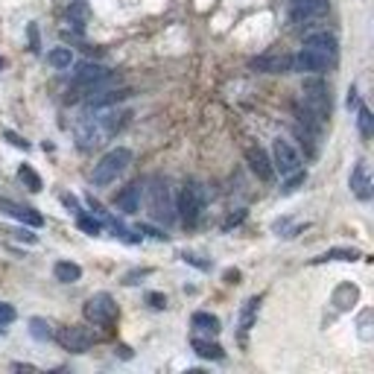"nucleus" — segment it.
<instances>
[{
	"mask_svg": "<svg viewBox=\"0 0 374 374\" xmlns=\"http://www.w3.org/2000/svg\"><path fill=\"white\" fill-rule=\"evenodd\" d=\"M132 164V152L126 146H117L112 152H105L100 164L94 167V185H112L114 178Z\"/></svg>",
	"mask_w": 374,
	"mask_h": 374,
	"instance_id": "nucleus-1",
	"label": "nucleus"
},
{
	"mask_svg": "<svg viewBox=\"0 0 374 374\" xmlns=\"http://www.w3.org/2000/svg\"><path fill=\"white\" fill-rule=\"evenodd\" d=\"M205 199H207L205 187L196 185V182H187L182 187V193H178V216H182L187 226H196V219L205 211Z\"/></svg>",
	"mask_w": 374,
	"mask_h": 374,
	"instance_id": "nucleus-2",
	"label": "nucleus"
},
{
	"mask_svg": "<svg viewBox=\"0 0 374 374\" xmlns=\"http://www.w3.org/2000/svg\"><path fill=\"white\" fill-rule=\"evenodd\" d=\"M85 318L100 328H112L117 322V304L108 293H96L85 304Z\"/></svg>",
	"mask_w": 374,
	"mask_h": 374,
	"instance_id": "nucleus-3",
	"label": "nucleus"
},
{
	"mask_svg": "<svg viewBox=\"0 0 374 374\" xmlns=\"http://www.w3.org/2000/svg\"><path fill=\"white\" fill-rule=\"evenodd\" d=\"M59 339V345L65 351H74V354H85L91 345L96 342V334L91 328H82V325H71V328H62L59 334H53Z\"/></svg>",
	"mask_w": 374,
	"mask_h": 374,
	"instance_id": "nucleus-4",
	"label": "nucleus"
},
{
	"mask_svg": "<svg viewBox=\"0 0 374 374\" xmlns=\"http://www.w3.org/2000/svg\"><path fill=\"white\" fill-rule=\"evenodd\" d=\"M301 100H304V105H307L310 112L322 114V117L330 114V96H328V85H325L322 79H304Z\"/></svg>",
	"mask_w": 374,
	"mask_h": 374,
	"instance_id": "nucleus-5",
	"label": "nucleus"
},
{
	"mask_svg": "<svg viewBox=\"0 0 374 374\" xmlns=\"http://www.w3.org/2000/svg\"><path fill=\"white\" fill-rule=\"evenodd\" d=\"M325 12H328V0H293V6H289V24L304 26L316 18H322Z\"/></svg>",
	"mask_w": 374,
	"mask_h": 374,
	"instance_id": "nucleus-6",
	"label": "nucleus"
},
{
	"mask_svg": "<svg viewBox=\"0 0 374 374\" xmlns=\"http://www.w3.org/2000/svg\"><path fill=\"white\" fill-rule=\"evenodd\" d=\"M272 155H275V170H281V176H293L296 170H301V158L289 141H281L278 137L272 144Z\"/></svg>",
	"mask_w": 374,
	"mask_h": 374,
	"instance_id": "nucleus-7",
	"label": "nucleus"
},
{
	"mask_svg": "<svg viewBox=\"0 0 374 374\" xmlns=\"http://www.w3.org/2000/svg\"><path fill=\"white\" fill-rule=\"evenodd\" d=\"M328 62H330L328 53H318L313 47H304L298 56L293 59V71H301V74H325L328 71Z\"/></svg>",
	"mask_w": 374,
	"mask_h": 374,
	"instance_id": "nucleus-8",
	"label": "nucleus"
},
{
	"mask_svg": "<svg viewBox=\"0 0 374 374\" xmlns=\"http://www.w3.org/2000/svg\"><path fill=\"white\" fill-rule=\"evenodd\" d=\"M108 76H112V71H105L103 65H91V62H82L76 67V74H74V88H94V85H100V82H105Z\"/></svg>",
	"mask_w": 374,
	"mask_h": 374,
	"instance_id": "nucleus-9",
	"label": "nucleus"
},
{
	"mask_svg": "<svg viewBox=\"0 0 374 374\" xmlns=\"http://www.w3.org/2000/svg\"><path fill=\"white\" fill-rule=\"evenodd\" d=\"M252 67L263 74H289L293 71V56H287V53H263V56L252 59Z\"/></svg>",
	"mask_w": 374,
	"mask_h": 374,
	"instance_id": "nucleus-10",
	"label": "nucleus"
},
{
	"mask_svg": "<svg viewBox=\"0 0 374 374\" xmlns=\"http://www.w3.org/2000/svg\"><path fill=\"white\" fill-rule=\"evenodd\" d=\"M0 211L9 214L12 219H18V223H24V226H33V228H38L41 223H44V216H41L35 207H30V205H18V202H9V199H0Z\"/></svg>",
	"mask_w": 374,
	"mask_h": 374,
	"instance_id": "nucleus-11",
	"label": "nucleus"
},
{
	"mask_svg": "<svg viewBox=\"0 0 374 374\" xmlns=\"http://www.w3.org/2000/svg\"><path fill=\"white\" fill-rule=\"evenodd\" d=\"M149 211H152V216H155V219H164V223H170V219H173L167 185H155L149 190Z\"/></svg>",
	"mask_w": 374,
	"mask_h": 374,
	"instance_id": "nucleus-12",
	"label": "nucleus"
},
{
	"mask_svg": "<svg viewBox=\"0 0 374 374\" xmlns=\"http://www.w3.org/2000/svg\"><path fill=\"white\" fill-rule=\"evenodd\" d=\"M246 161H248V167H252V173L257 178H263V182H272V178H275V167L269 164L266 152H263L260 146H248L246 149Z\"/></svg>",
	"mask_w": 374,
	"mask_h": 374,
	"instance_id": "nucleus-13",
	"label": "nucleus"
},
{
	"mask_svg": "<svg viewBox=\"0 0 374 374\" xmlns=\"http://www.w3.org/2000/svg\"><path fill=\"white\" fill-rule=\"evenodd\" d=\"M351 190H354L357 199H363V202L371 199V182H368V167H366V161H357V164H354V170H351Z\"/></svg>",
	"mask_w": 374,
	"mask_h": 374,
	"instance_id": "nucleus-14",
	"label": "nucleus"
},
{
	"mask_svg": "<svg viewBox=\"0 0 374 374\" xmlns=\"http://www.w3.org/2000/svg\"><path fill=\"white\" fill-rule=\"evenodd\" d=\"M132 91L129 88H120V91H105V94H91L88 96V105L91 108H105V105H117L123 100H129Z\"/></svg>",
	"mask_w": 374,
	"mask_h": 374,
	"instance_id": "nucleus-15",
	"label": "nucleus"
},
{
	"mask_svg": "<svg viewBox=\"0 0 374 374\" xmlns=\"http://www.w3.org/2000/svg\"><path fill=\"white\" fill-rule=\"evenodd\" d=\"M304 47H313L318 53H328L330 59L337 56V35L330 33H316V35H307V41H304Z\"/></svg>",
	"mask_w": 374,
	"mask_h": 374,
	"instance_id": "nucleus-16",
	"label": "nucleus"
},
{
	"mask_svg": "<svg viewBox=\"0 0 374 374\" xmlns=\"http://www.w3.org/2000/svg\"><path fill=\"white\" fill-rule=\"evenodd\" d=\"M53 275H56V281H62V284H74L82 278V266L74 260H59L56 266H53Z\"/></svg>",
	"mask_w": 374,
	"mask_h": 374,
	"instance_id": "nucleus-17",
	"label": "nucleus"
},
{
	"mask_svg": "<svg viewBox=\"0 0 374 374\" xmlns=\"http://www.w3.org/2000/svg\"><path fill=\"white\" fill-rule=\"evenodd\" d=\"M137 196H141V185H129L123 193H117V207L126 214H135L137 211Z\"/></svg>",
	"mask_w": 374,
	"mask_h": 374,
	"instance_id": "nucleus-18",
	"label": "nucleus"
},
{
	"mask_svg": "<svg viewBox=\"0 0 374 374\" xmlns=\"http://www.w3.org/2000/svg\"><path fill=\"white\" fill-rule=\"evenodd\" d=\"M257 307H260V298H257V296L248 298V301L243 304V310H240V334H243V337L248 334V330H252L255 316H257Z\"/></svg>",
	"mask_w": 374,
	"mask_h": 374,
	"instance_id": "nucleus-19",
	"label": "nucleus"
},
{
	"mask_svg": "<svg viewBox=\"0 0 374 374\" xmlns=\"http://www.w3.org/2000/svg\"><path fill=\"white\" fill-rule=\"evenodd\" d=\"M67 21H71L74 30H82V26L88 24V3L85 0H74V3L67 6Z\"/></svg>",
	"mask_w": 374,
	"mask_h": 374,
	"instance_id": "nucleus-20",
	"label": "nucleus"
},
{
	"mask_svg": "<svg viewBox=\"0 0 374 374\" xmlns=\"http://www.w3.org/2000/svg\"><path fill=\"white\" fill-rule=\"evenodd\" d=\"M193 328L196 330H205V334H211V337H216L219 330V318L214 316V313H193Z\"/></svg>",
	"mask_w": 374,
	"mask_h": 374,
	"instance_id": "nucleus-21",
	"label": "nucleus"
},
{
	"mask_svg": "<svg viewBox=\"0 0 374 374\" xmlns=\"http://www.w3.org/2000/svg\"><path fill=\"white\" fill-rule=\"evenodd\" d=\"M193 351H196L202 359H223L226 351L219 348L216 342H205V339H193Z\"/></svg>",
	"mask_w": 374,
	"mask_h": 374,
	"instance_id": "nucleus-22",
	"label": "nucleus"
},
{
	"mask_svg": "<svg viewBox=\"0 0 374 374\" xmlns=\"http://www.w3.org/2000/svg\"><path fill=\"white\" fill-rule=\"evenodd\" d=\"M18 178H21V182H24L26 187H30L33 193H38L41 187H44V185H41V176H38L33 167H26V164H21V170H18Z\"/></svg>",
	"mask_w": 374,
	"mask_h": 374,
	"instance_id": "nucleus-23",
	"label": "nucleus"
},
{
	"mask_svg": "<svg viewBox=\"0 0 374 374\" xmlns=\"http://www.w3.org/2000/svg\"><path fill=\"white\" fill-rule=\"evenodd\" d=\"M50 65L53 67H59V71H65V67H71V62H74V56H71V50L67 47H56V50H50Z\"/></svg>",
	"mask_w": 374,
	"mask_h": 374,
	"instance_id": "nucleus-24",
	"label": "nucleus"
},
{
	"mask_svg": "<svg viewBox=\"0 0 374 374\" xmlns=\"http://www.w3.org/2000/svg\"><path fill=\"white\" fill-rule=\"evenodd\" d=\"M30 334L35 339H53V328H50V322H44V318H30Z\"/></svg>",
	"mask_w": 374,
	"mask_h": 374,
	"instance_id": "nucleus-25",
	"label": "nucleus"
},
{
	"mask_svg": "<svg viewBox=\"0 0 374 374\" xmlns=\"http://www.w3.org/2000/svg\"><path fill=\"white\" fill-rule=\"evenodd\" d=\"M357 257H363L357 248H330V252L322 255L318 260H357Z\"/></svg>",
	"mask_w": 374,
	"mask_h": 374,
	"instance_id": "nucleus-26",
	"label": "nucleus"
},
{
	"mask_svg": "<svg viewBox=\"0 0 374 374\" xmlns=\"http://www.w3.org/2000/svg\"><path fill=\"white\" fill-rule=\"evenodd\" d=\"M359 135H363V137H371V132H374V117H371V112H368V108L366 105H359Z\"/></svg>",
	"mask_w": 374,
	"mask_h": 374,
	"instance_id": "nucleus-27",
	"label": "nucleus"
},
{
	"mask_svg": "<svg viewBox=\"0 0 374 374\" xmlns=\"http://www.w3.org/2000/svg\"><path fill=\"white\" fill-rule=\"evenodd\" d=\"M76 226L85 231V234H91V237H96V234L103 231V226H100V219H94V216H85V214H79V219H76Z\"/></svg>",
	"mask_w": 374,
	"mask_h": 374,
	"instance_id": "nucleus-28",
	"label": "nucleus"
},
{
	"mask_svg": "<svg viewBox=\"0 0 374 374\" xmlns=\"http://www.w3.org/2000/svg\"><path fill=\"white\" fill-rule=\"evenodd\" d=\"M304 178H307V173H301V170H296L293 173V178H289V182L281 187V193H284V196H289V193H296L301 185H304Z\"/></svg>",
	"mask_w": 374,
	"mask_h": 374,
	"instance_id": "nucleus-29",
	"label": "nucleus"
},
{
	"mask_svg": "<svg viewBox=\"0 0 374 374\" xmlns=\"http://www.w3.org/2000/svg\"><path fill=\"white\" fill-rule=\"evenodd\" d=\"M12 318H15V307L6 301H0V325H9ZM0 334H3V328H0Z\"/></svg>",
	"mask_w": 374,
	"mask_h": 374,
	"instance_id": "nucleus-30",
	"label": "nucleus"
},
{
	"mask_svg": "<svg viewBox=\"0 0 374 374\" xmlns=\"http://www.w3.org/2000/svg\"><path fill=\"white\" fill-rule=\"evenodd\" d=\"M146 301H149L155 310H164V307H167V298H164L161 293H149V296H146Z\"/></svg>",
	"mask_w": 374,
	"mask_h": 374,
	"instance_id": "nucleus-31",
	"label": "nucleus"
},
{
	"mask_svg": "<svg viewBox=\"0 0 374 374\" xmlns=\"http://www.w3.org/2000/svg\"><path fill=\"white\" fill-rule=\"evenodd\" d=\"M368 318H371V310H363V316H359V337H363V339L371 337L368 334Z\"/></svg>",
	"mask_w": 374,
	"mask_h": 374,
	"instance_id": "nucleus-32",
	"label": "nucleus"
},
{
	"mask_svg": "<svg viewBox=\"0 0 374 374\" xmlns=\"http://www.w3.org/2000/svg\"><path fill=\"white\" fill-rule=\"evenodd\" d=\"M6 141H9L12 146H18V149H30V144H26L24 137H18L15 132H6Z\"/></svg>",
	"mask_w": 374,
	"mask_h": 374,
	"instance_id": "nucleus-33",
	"label": "nucleus"
},
{
	"mask_svg": "<svg viewBox=\"0 0 374 374\" xmlns=\"http://www.w3.org/2000/svg\"><path fill=\"white\" fill-rule=\"evenodd\" d=\"M62 202H65V207H71V211H79V202H76V196H71V193H65Z\"/></svg>",
	"mask_w": 374,
	"mask_h": 374,
	"instance_id": "nucleus-34",
	"label": "nucleus"
},
{
	"mask_svg": "<svg viewBox=\"0 0 374 374\" xmlns=\"http://www.w3.org/2000/svg\"><path fill=\"white\" fill-rule=\"evenodd\" d=\"M12 234H15L18 240H26V243H38V237H35V234H30V231H12Z\"/></svg>",
	"mask_w": 374,
	"mask_h": 374,
	"instance_id": "nucleus-35",
	"label": "nucleus"
},
{
	"mask_svg": "<svg viewBox=\"0 0 374 374\" xmlns=\"http://www.w3.org/2000/svg\"><path fill=\"white\" fill-rule=\"evenodd\" d=\"M237 278H240V272H237V269H228V272H226V281H228V284H234Z\"/></svg>",
	"mask_w": 374,
	"mask_h": 374,
	"instance_id": "nucleus-36",
	"label": "nucleus"
},
{
	"mask_svg": "<svg viewBox=\"0 0 374 374\" xmlns=\"http://www.w3.org/2000/svg\"><path fill=\"white\" fill-rule=\"evenodd\" d=\"M12 368H15V371H35V366H30V363H15Z\"/></svg>",
	"mask_w": 374,
	"mask_h": 374,
	"instance_id": "nucleus-37",
	"label": "nucleus"
},
{
	"mask_svg": "<svg viewBox=\"0 0 374 374\" xmlns=\"http://www.w3.org/2000/svg\"><path fill=\"white\" fill-rule=\"evenodd\" d=\"M357 103H359V100H357V88H351V91H348V108H354Z\"/></svg>",
	"mask_w": 374,
	"mask_h": 374,
	"instance_id": "nucleus-38",
	"label": "nucleus"
},
{
	"mask_svg": "<svg viewBox=\"0 0 374 374\" xmlns=\"http://www.w3.org/2000/svg\"><path fill=\"white\" fill-rule=\"evenodd\" d=\"M30 41H33V50H38V33H35V26H30Z\"/></svg>",
	"mask_w": 374,
	"mask_h": 374,
	"instance_id": "nucleus-39",
	"label": "nucleus"
},
{
	"mask_svg": "<svg viewBox=\"0 0 374 374\" xmlns=\"http://www.w3.org/2000/svg\"><path fill=\"white\" fill-rule=\"evenodd\" d=\"M0 65H3V62H0Z\"/></svg>",
	"mask_w": 374,
	"mask_h": 374,
	"instance_id": "nucleus-40",
	"label": "nucleus"
}]
</instances>
